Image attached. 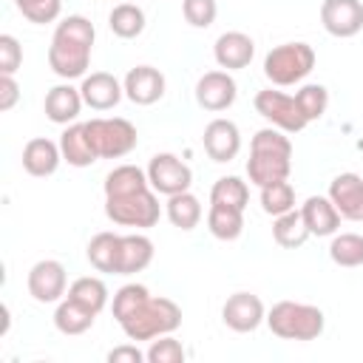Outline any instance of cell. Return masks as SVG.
I'll return each instance as SVG.
<instances>
[{"instance_id": "cell-1", "label": "cell", "mask_w": 363, "mask_h": 363, "mask_svg": "<svg viewBox=\"0 0 363 363\" xmlns=\"http://www.w3.org/2000/svg\"><path fill=\"white\" fill-rule=\"evenodd\" d=\"M94 23L82 14H71L57 23L51 45H48V65L62 79H79L88 71L91 48H94Z\"/></svg>"}, {"instance_id": "cell-2", "label": "cell", "mask_w": 363, "mask_h": 363, "mask_svg": "<svg viewBox=\"0 0 363 363\" xmlns=\"http://www.w3.org/2000/svg\"><path fill=\"white\" fill-rule=\"evenodd\" d=\"M292 173V142L281 128H261L250 142L247 176L252 184L264 187Z\"/></svg>"}, {"instance_id": "cell-3", "label": "cell", "mask_w": 363, "mask_h": 363, "mask_svg": "<svg viewBox=\"0 0 363 363\" xmlns=\"http://www.w3.org/2000/svg\"><path fill=\"white\" fill-rule=\"evenodd\" d=\"M128 340H156L182 326V309L170 298H145L125 320H119Z\"/></svg>"}, {"instance_id": "cell-4", "label": "cell", "mask_w": 363, "mask_h": 363, "mask_svg": "<svg viewBox=\"0 0 363 363\" xmlns=\"http://www.w3.org/2000/svg\"><path fill=\"white\" fill-rule=\"evenodd\" d=\"M267 326L281 340H315L323 335V309L301 301H278L267 312Z\"/></svg>"}, {"instance_id": "cell-5", "label": "cell", "mask_w": 363, "mask_h": 363, "mask_svg": "<svg viewBox=\"0 0 363 363\" xmlns=\"http://www.w3.org/2000/svg\"><path fill=\"white\" fill-rule=\"evenodd\" d=\"M105 216L119 227H136V230L156 227L162 216L159 193L153 187H142L122 196H105Z\"/></svg>"}, {"instance_id": "cell-6", "label": "cell", "mask_w": 363, "mask_h": 363, "mask_svg": "<svg viewBox=\"0 0 363 363\" xmlns=\"http://www.w3.org/2000/svg\"><path fill=\"white\" fill-rule=\"evenodd\" d=\"M315 68V48L309 43H281L264 57V77L272 85H295Z\"/></svg>"}, {"instance_id": "cell-7", "label": "cell", "mask_w": 363, "mask_h": 363, "mask_svg": "<svg viewBox=\"0 0 363 363\" xmlns=\"http://www.w3.org/2000/svg\"><path fill=\"white\" fill-rule=\"evenodd\" d=\"M85 128H88L91 145H94L99 159H122L139 142L136 128L122 116H111V119L108 116H96V119L85 122Z\"/></svg>"}, {"instance_id": "cell-8", "label": "cell", "mask_w": 363, "mask_h": 363, "mask_svg": "<svg viewBox=\"0 0 363 363\" xmlns=\"http://www.w3.org/2000/svg\"><path fill=\"white\" fill-rule=\"evenodd\" d=\"M252 105H255V111H258L272 128H281L284 133H301V130L309 125V122L303 119V113H301L295 96H289V94H284V91L264 88V91L255 94Z\"/></svg>"}, {"instance_id": "cell-9", "label": "cell", "mask_w": 363, "mask_h": 363, "mask_svg": "<svg viewBox=\"0 0 363 363\" xmlns=\"http://www.w3.org/2000/svg\"><path fill=\"white\" fill-rule=\"evenodd\" d=\"M147 182L159 196H176L190 190L193 170L176 153H156L147 164Z\"/></svg>"}, {"instance_id": "cell-10", "label": "cell", "mask_w": 363, "mask_h": 363, "mask_svg": "<svg viewBox=\"0 0 363 363\" xmlns=\"http://www.w3.org/2000/svg\"><path fill=\"white\" fill-rule=\"evenodd\" d=\"M26 286H28V295L37 303H57V301H62V295L68 289L65 267L54 258H43L28 269Z\"/></svg>"}, {"instance_id": "cell-11", "label": "cell", "mask_w": 363, "mask_h": 363, "mask_svg": "<svg viewBox=\"0 0 363 363\" xmlns=\"http://www.w3.org/2000/svg\"><path fill=\"white\" fill-rule=\"evenodd\" d=\"M221 320L233 332H255L267 320V309L252 292H233L221 306Z\"/></svg>"}, {"instance_id": "cell-12", "label": "cell", "mask_w": 363, "mask_h": 363, "mask_svg": "<svg viewBox=\"0 0 363 363\" xmlns=\"http://www.w3.org/2000/svg\"><path fill=\"white\" fill-rule=\"evenodd\" d=\"M320 23L332 37H354L363 28V3L360 0H323Z\"/></svg>"}, {"instance_id": "cell-13", "label": "cell", "mask_w": 363, "mask_h": 363, "mask_svg": "<svg viewBox=\"0 0 363 363\" xmlns=\"http://www.w3.org/2000/svg\"><path fill=\"white\" fill-rule=\"evenodd\" d=\"M238 96V85L230 77V71H207L196 82V102L204 111H227Z\"/></svg>"}, {"instance_id": "cell-14", "label": "cell", "mask_w": 363, "mask_h": 363, "mask_svg": "<svg viewBox=\"0 0 363 363\" xmlns=\"http://www.w3.org/2000/svg\"><path fill=\"white\" fill-rule=\"evenodd\" d=\"M204 150L213 162H233L241 150V133H238V125L233 119H213L207 122L204 128Z\"/></svg>"}, {"instance_id": "cell-15", "label": "cell", "mask_w": 363, "mask_h": 363, "mask_svg": "<svg viewBox=\"0 0 363 363\" xmlns=\"http://www.w3.org/2000/svg\"><path fill=\"white\" fill-rule=\"evenodd\" d=\"M122 88L133 105H153L164 96V74L153 65H136L128 71Z\"/></svg>"}, {"instance_id": "cell-16", "label": "cell", "mask_w": 363, "mask_h": 363, "mask_svg": "<svg viewBox=\"0 0 363 363\" xmlns=\"http://www.w3.org/2000/svg\"><path fill=\"white\" fill-rule=\"evenodd\" d=\"M79 94H82V99H85L88 108H94V111H111L125 96V88H122V82L113 74L94 71V74H85L82 77Z\"/></svg>"}, {"instance_id": "cell-17", "label": "cell", "mask_w": 363, "mask_h": 363, "mask_svg": "<svg viewBox=\"0 0 363 363\" xmlns=\"http://www.w3.org/2000/svg\"><path fill=\"white\" fill-rule=\"evenodd\" d=\"M329 199L337 207L340 218L363 221V176L357 173H337L329 184Z\"/></svg>"}, {"instance_id": "cell-18", "label": "cell", "mask_w": 363, "mask_h": 363, "mask_svg": "<svg viewBox=\"0 0 363 363\" xmlns=\"http://www.w3.org/2000/svg\"><path fill=\"white\" fill-rule=\"evenodd\" d=\"M213 57L218 62V68L224 71H238V68H247L255 57V43L250 34L244 31H224L216 45H213Z\"/></svg>"}, {"instance_id": "cell-19", "label": "cell", "mask_w": 363, "mask_h": 363, "mask_svg": "<svg viewBox=\"0 0 363 363\" xmlns=\"http://www.w3.org/2000/svg\"><path fill=\"white\" fill-rule=\"evenodd\" d=\"M60 162H62L60 142H51V139H45V136L28 139L26 147H23V167H26L28 176L45 179V176L57 173Z\"/></svg>"}, {"instance_id": "cell-20", "label": "cell", "mask_w": 363, "mask_h": 363, "mask_svg": "<svg viewBox=\"0 0 363 363\" xmlns=\"http://www.w3.org/2000/svg\"><path fill=\"white\" fill-rule=\"evenodd\" d=\"M301 216H303V224H306L309 235H318V238L335 235L337 227H340V213H337V207L332 204L329 196H309L301 204Z\"/></svg>"}, {"instance_id": "cell-21", "label": "cell", "mask_w": 363, "mask_h": 363, "mask_svg": "<svg viewBox=\"0 0 363 363\" xmlns=\"http://www.w3.org/2000/svg\"><path fill=\"white\" fill-rule=\"evenodd\" d=\"M82 105H85V99H82L79 88H74V85H68V82L54 85V88L45 94V102H43L45 116H48L54 125H71V122L79 116Z\"/></svg>"}, {"instance_id": "cell-22", "label": "cell", "mask_w": 363, "mask_h": 363, "mask_svg": "<svg viewBox=\"0 0 363 363\" xmlns=\"http://www.w3.org/2000/svg\"><path fill=\"white\" fill-rule=\"evenodd\" d=\"M60 150H62V159L71 167H88V164H94L99 159L96 150H94V145H91V136H88L85 122L65 125V130L60 133Z\"/></svg>"}, {"instance_id": "cell-23", "label": "cell", "mask_w": 363, "mask_h": 363, "mask_svg": "<svg viewBox=\"0 0 363 363\" xmlns=\"http://www.w3.org/2000/svg\"><path fill=\"white\" fill-rule=\"evenodd\" d=\"M153 261V241L142 233L122 235L119 241V261H116V275H133L150 267Z\"/></svg>"}, {"instance_id": "cell-24", "label": "cell", "mask_w": 363, "mask_h": 363, "mask_svg": "<svg viewBox=\"0 0 363 363\" xmlns=\"http://www.w3.org/2000/svg\"><path fill=\"white\" fill-rule=\"evenodd\" d=\"M207 230L218 241H235L244 233V210L230 204H210L207 210Z\"/></svg>"}, {"instance_id": "cell-25", "label": "cell", "mask_w": 363, "mask_h": 363, "mask_svg": "<svg viewBox=\"0 0 363 363\" xmlns=\"http://www.w3.org/2000/svg\"><path fill=\"white\" fill-rule=\"evenodd\" d=\"M119 241L122 235L116 233H96L91 241H88V264L96 269V272H108V275H116V261H119Z\"/></svg>"}, {"instance_id": "cell-26", "label": "cell", "mask_w": 363, "mask_h": 363, "mask_svg": "<svg viewBox=\"0 0 363 363\" xmlns=\"http://www.w3.org/2000/svg\"><path fill=\"white\" fill-rule=\"evenodd\" d=\"M94 320H96V312L85 309L82 303H77L71 298H62L54 309V326L62 335H82L94 326Z\"/></svg>"}, {"instance_id": "cell-27", "label": "cell", "mask_w": 363, "mask_h": 363, "mask_svg": "<svg viewBox=\"0 0 363 363\" xmlns=\"http://www.w3.org/2000/svg\"><path fill=\"white\" fill-rule=\"evenodd\" d=\"M164 213H167V218H170L173 227H179V230H193V227H199V221H201V201H199L190 190H184V193L167 196Z\"/></svg>"}, {"instance_id": "cell-28", "label": "cell", "mask_w": 363, "mask_h": 363, "mask_svg": "<svg viewBox=\"0 0 363 363\" xmlns=\"http://www.w3.org/2000/svg\"><path fill=\"white\" fill-rule=\"evenodd\" d=\"M272 238L278 247L284 250H295V247H303L306 238H309V230L303 224V216L301 210H289L284 216H275L272 221Z\"/></svg>"}, {"instance_id": "cell-29", "label": "cell", "mask_w": 363, "mask_h": 363, "mask_svg": "<svg viewBox=\"0 0 363 363\" xmlns=\"http://www.w3.org/2000/svg\"><path fill=\"white\" fill-rule=\"evenodd\" d=\"M65 298H71V301H77V303H82L85 309H91V312L99 315V312L108 306V286H105L102 278L82 275V278H77V281L68 286V295H65Z\"/></svg>"}, {"instance_id": "cell-30", "label": "cell", "mask_w": 363, "mask_h": 363, "mask_svg": "<svg viewBox=\"0 0 363 363\" xmlns=\"http://www.w3.org/2000/svg\"><path fill=\"white\" fill-rule=\"evenodd\" d=\"M108 26L116 37L122 40H133L145 31V11L136 6V3H119L111 9L108 14Z\"/></svg>"}, {"instance_id": "cell-31", "label": "cell", "mask_w": 363, "mask_h": 363, "mask_svg": "<svg viewBox=\"0 0 363 363\" xmlns=\"http://www.w3.org/2000/svg\"><path fill=\"white\" fill-rule=\"evenodd\" d=\"M142 187H150V182H147V170L136 164H119L105 176V196H122Z\"/></svg>"}, {"instance_id": "cell-32", "label": "cell", "mask_w": 363, "mask_h": 363, "mask_svg": "<svg viewBox=\"0 0 363 363\" xmlns=\"http://www.w3.org/2000/svg\"><path fill=\"white\" fill-rule=\"evenodd\" d=\"M329 258L337 267H360L363 264V235L357 233H335L329 244Z\"/></svg>"}, {"instance_id": "cell-33", "label": "cell", "mask_w": 363, "mask_h": 363, "mask_svg": "<svg viewBox=\"0 0 363 363\" xmlns=\"http://www.w3.org/2000/svg\"><path fill=\"white\" fill-rule=\"evenodd\" d=\"M247 201H250L247 182H241L238 176H221V179H216V184L210 190V204H230V207L244 210Z\"/></svg>"}, {"instance_id": "cell-34", "label": "cell", "mask_w": 363, "mask_h": 363, "mask_svg": "<svg viewBox=\"0 0 363 363\" xmlns=\"http://www.w3.org/2000/svg\"><path fill=\"white\" fill-rule=\"evenodd\" d=\"M261 207L267 216H284L289 210H295V190L286 179L281 182H272V184H264L261 187Z\"/></svg>"}, {"instance_id": "cell-35", "label": "cell", "mask_w": 363, "mask_h": 363, "mask_svg": "<svg viewBox=\"0 0 363 363\" xmlns=\"http://www.w3.org/2000/svg\"><path fill=\"white\" fill-rule=\"evenodd\" d=\"M295 102H298L303 119H306V122H315V119H320V116L326 113V108H329V91H326L323 85H318V82H309V85H303L301 91H295Z\"/></svg>"}, {"instance_id": "cell-36", "label": "cell", "mask_w": 363, "mask_h": 363, "mask_svg": "<svg viewBox=\"0 0 363 363\" xmlns=\"http://www.w3.org/2000/svg\"><path fill=\"white\" fill-rule=\"evenodd\" d=\"M14 6L28 23H37V26L54 23L62 11V0H14Z\"/></svg>"}, {"instance_id": "cell-37", "label": "cell", "mask_w": 363, "mask_h": 363, "mask_svg": "<svg viewBox=\"0 0 363 363\" xmlns=\"http://www.w3.org/2000/svg\"><path fill=\"white\" fill-rule=\"evenodd\" d=\"M145 298H150V292H147V286L145 284H125V286H119L116 292H113V318L116 320H125Z\"/></svg>"}, {"instance_id": "cell-38", "label": "cell", "mask_w": 363, "mask_h": 363, "mask_svg": "<svg viewBox=\"0 0 363 363\" xmlns=\"http://www.w3.org/2000/svg\"><path fill=\"white\" fill-rule=\"evenodd\" d=\"M182 14L193 28H207L216 23L218 3L216 0H182Z\"/></svg>"}, {"instance_id": "cell-39", "label": "cell", "mask_w": 363, "mask_h": 363, "mask_svg": "<svg viewBox=\"0 0 363 363\" xmlns=\"http://www.w3.org/2000/svg\"><path fill=\"white\" fill-rule=\"evenodd\" d=\"M150 363H182L184 360V346L170 337V335H162L156 340H150V349L145 352Z\"/></svg>"}, {"instance_id": "cell-40", "label": "cell", "mask_w": 363, "mask_h": 363, "mask_svg": "<svg viewBox=\"0 0 363 363\" xmlns=\"http://www.w3.org/2000/svg\"><path fill=\"white\" fill-rule=\"evenodd\" d=\"M23 65V45L11 34H0V74H14Z\"/></svg>"}, {"instance_id": "cell-41", "label": "cell", "mask_w": 363, "mask_h": 363, "mask_svg": "<svg viewBox=\"0 0 363 363\" xmlns=\"http://www.w3.org/2000/svg\"><path fill=\"white\" fill-rule=\"evenodd\" d=\"M20 99V85L14 74H0V111H11Z\"/></svg>"}, {"instance_id": "cell-42", "label": "cell", "mask_w": 363, "mask_h": 363, "mask_svg": "<svg viewBox=\"0 0 363 363\" xmlns=\"http://www.w3.org/2000/svg\"><path fill=\"white\" fill-rule=\"evenodd\" d=\"M108 360L111 363H142V360H147V354L136 343H122L108 352Z\"/></svg>"}, {"instance_id": "cell-43", "label": "cell", "mask_w": 363, "mask_h": 363, "mask_svg": "<svg viewBox=\"0 0 363 363\" xmlns=\"http://www.w3.org/2000/svg\"><path fill=\"white\" fill-rule=\"evenodd\" d=\"M122 3H133V0H122Z\"/></svg>"}]
</instances>
